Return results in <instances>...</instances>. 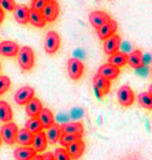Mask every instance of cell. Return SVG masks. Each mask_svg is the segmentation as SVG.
<instances>
[{"mask_svg":"<svg viewBox=\"0 0 152 160\" xmlns=\"http://www.w3.org/2000/svg\"><path fill=\"white\" fill-rule=\"evenodd\" d=\"M29 7H26L25 4H17L15 8H14V18L18 23L21 25H26L29 23Z\"/></svg>","mask_w":152,"mask_h":160,"instance_id":"obj_16","label":"cell"},{"mask_svg":"<svg viewBox=\"0 0 152 160\" xmlns=\"http://www.w3.org/2000/svg\"><path fill=\"white\" fill-rule=\"evenodd\" d=\"M60 48V36L58 34V32L51 30L45 34L44 38V49L47 53L53 55L58 52V49Z\"/></svg>","mask_w":152,"mask_h":160,"instance_id":"obj_3","label":"cell"},{"mask_svg":"<svg viewBox=\"0 0 152 160\" xmlns=\"http://www.w3.org/2000/svg\"><path fill=\"white\" fill-rule=\"evenodd\" d=\"M63 134H74V136H79L82 137L84 134V126L81 122H68L60 126Z\"/></svg>","mask_w":152,"mask_h":160,"instance_id":"obj_17","label":"cell"},{"mask_svg":"<svg viewBox=\"0 0 152 160\" xmlns=\"http://www.w3.org/2000/svg\"><path fill=\"white\" fill-rule=\"evenodd\" d=\"M2 142H3V141H2V137H0V145H2Z\"/></svg>","mask_w":152,"mask_h":160,"instance_id":"obj_38","label":"cell"},{"mask_svg":"<svg viewBox=\"0 0 152 160\" xmlns=\"http://www.w3.org/2000/svg\"><path fill=\"white\" fill-rule=\"evenodd\" d=\"M66 151L71 160H78L82 158V155L85 152V142L82 141V138H79V140L74 141L73 144H70L68 147H66Z\"/></svg>","mask_w":152,"mask_h":160,"instance_id":"obj_9","label":"cell"},{"mask_svg":"<svg viewBox=\"0 0 152 160\" xmlns=\"http://www.w3.org/2000/svg\"><path fill=\"white\" fill-rule=\"evenodd\" d=\"M4 17H6V15H4V10L0 7V25H2V22L4 21Z\"/></svg>","mask_w":152,"mask_h":160,"instance_id":"obj_35","label":"cell"},{"mask_svg":"<svg viewBox=\"0 0 152 160\" xmlns=\"http://www.w3.org/2000/svg\"><path fill=\"white\" fill-rule=\"evenodd\" d=\"M117 29H118V23H117V21H114V19H108L106 23L103 25V26H100L99 29H97V36L100 37V40H107L108 37H111V36H114L115 34V32H117Z\"/></svg>","mask_w":152,"mask_h":160,"instance_id":"obj_8","label":"cell"},{"mask_svg":"<svg viewBox=\"0 0 152 160\" xmlns=\"http://www.w3.org/2000/svg\"><path fill=\"white\" fill-rule=\"evenodd\" d=\"M137 101L143 108L145 110H152V96L148 92H141L137 96Z\"/></svg>","mask_w":152,"mask_h":160,"instance_id":"obj_28","label":"cell"},{"mask_svg":"<svg viewBox=\"0 0 152 160\" xmlns=\"http://www.w3.org/2000/svg\"><path fill=\"white\" fill-rule=\"evenodd\" d=\"M18 126L14 122H8L4 123L0 129V137L2 141L6 142L7 145H14L17 142V134H18Z\"/></svg>","mask_w":152,"mask_h":160,"instance_id":"obj_2","label":"cell"},{"mask_svg":"<svg viewBox=\"0 0 152 160\" xmlns=\"http://www.w3.org/2000/svg\"><path fill=\"white\" fill-rule=\"evenodd\" d=\"M40 123L43 125V129H49L52 125H55V118H53V114L51 112V110L48 108H44L43 107V110L40 111V114L37 115Z\"/></svg>","mask_w":152,"mask_h":160,"instance_id":"obj_20","label":"cell"},{"mask_svg":"<svg viewBox=\"0 0 152 160\" xmlns=\"http://www.w3.org/2000/svg\"><path fill=\"white\" fill-rule=\"evenodd\" d=\"M17 59H18V64L22 68L23 71H29L32 70L34 66V52L30 47H19V51L17 53Z\"/></svg>","mask_w":152,"mask_h":160,"instance_id":"obj_1","label":"cell"},{"mask_svg":"<svg viewBox=\"0 0 152 160\" xmlns=\"http://www.w3.org/2000/svg\"><path fill=\"white\" fill-rule=\"evenodd\" d=\"M37 155V152L34 151L32 147H18L14 151V158L15 160H30Z\"/></svg>","mask_w":152,"mask_h":160,"instance_id":"obj_19","label":"cell"},{"mask_svg":"<svg viewBox=\"0 0 152 160\" xmlns=\"http://www.w3.org/2000/svg\"><path fill=\"white\" fill-rule=\"evenodd\" d=\"M128 64L132 68H141L144 64V58L140 49H133L128 55Z\"/></svg>","mask_w":152,"mask_h":160,"instance_id":"obj_21","label":"cell"},{"mask_svg":"<svg viewBox=\"0 0 152 160\" xmlns=\"http://www.w3.org/2000/svg\"><path fill=\"white\" fill-rule=\"evenodd\" d=\"M34 88L32 86H22L19 88L14 94V100L18 105H25L28 101H30L34 97Z\"/></svg>","mask_w":152,"mask_h":160,"instance_id":"obj_7","label":"cell"},{"mask_svg":"<svg viewBox=\"0 0 152 160\" xmlns=\"http://www.w3.org/2000/svg\"><path fill=\"white\" fill-rule=\"evenodd\" d=\"M148 93H149V94H151V96H152V85L149 86V89H148Z\"/></svg>","mask_w":152,"mask_h":160,"instance_id":"obj_37","label":"cell"},{"mask_svg":"<svg viewBox=\"0 0 152 160\" xmlns=\"http://www.w3.org/2000/svg\"><path fill=\"white\" fill-rule=\"evenodd\" d=\"M47 140H48V144H56L59 142V138L62 136V129H60L59 125H52L49 129H47Z\"/></svg>","mask_w":152,"mask_h":160,"instance_id":"obj_26","label":"cell"},{"mask_svg":"<svg viewBox=\"0 0 152 160\" xmlns=\"http://www.w3.org/2000/svg\"><path fill=\"white\" fill-rule=\"evenodd\" d=\"M108 63L113 64V66H115V67L121 68L122 66L128 64V55H126L125 52L118 51V52H115V53H113V55L108 56Z\"/></svg>","mask_w":152,"mask_h":160,"instance_id":"obj_24","label":"cell"},{"mask_svg":"<svg viewBox=\"0 0 152 160\" xmlns=\"http://www.w3.org/2000/svg\"><path fill=\"white\" fill-rule=\"evenodd\" d=\"M32 142H33V134L26 129L18 130L17 144H19V147H32Z\"/></svg>","mask_w":152,"mask_h":160,"instance_id":"obj_23","label":"cell"},{"mask_svg":"<svg viewBox=\"0 0 152 160\" xmlns=\"http://www.w3.org/2000/svg\"><path fill=\"white\" fill-rule=\"evenodd\" d=\"M117 99H118V103L121 104L122 107H130V105L134 103L136 96H134V92H133L129 85H122L121 88L118 89Z\"/></svg>","mask_w":152,"mask_h":160,"instance_id":"obj_4","label":"cell"},{"mask_svg":"<svg viewBox=\"0 0 152 160\" xmlns=\"http://www.w3.org/2000/svg\"><path fill=\"white\" fill-rule=\"evenodd\" d=\"M47 147H48V140H47L45 132H38L33 134V142H32V148L36 152H45Z\"/></svg>","mask_w":152,"mask_h":160,"instance_id":"obj_15","label":"cell"},{"mask_svg":"<svg viewBox=\"0 0 152 160\" xmlns=\"http://www.w3.org/2000/svg\"><path fill=\"white\" fill-rule=\"evenodd\" d=\"M53 158H55V160H71L66 148H56L53 152Z\"/></svg>","mask_w":152,"mask_h":160,"instance_id":"obj_31","label":"cell"},{"mask_svg":"<svg viewBox=\"0 0 152 160\" xmlns=\"http://www.w3.org/2000/svg\"><path fill=\"white\" fill-rule=\"evenodd\" d=\"M41 158H43V155H36L33 159H30V160H41Z\"/></svg>","mask_w":152,"mask_h":160,"instance_id":"obj_36","label":"cell"},{"mask_svg":"<svg viewBox=\"0 0 152 160\" xmlns=\"http://www.w3.org/2000/svg\"><path fill=\"white\" fill-rule=\"evenodd\" d=\"M14 114H13V108L7 101L0 100V122L3 123H8L13 122Z\"/></svg>","mask_w":152,"mask_h":160,"instance_id":"obj_22","label":"cell"},{"mask_svg":"<svg viewBox=\"0 0 152 160\" xmlns=\"http://www.w3.org/2000/svg\"><path fill=\"white\" fill-rule=\"evenodd\" d=\"M47 2H48V0H32V8L36 10V11L41 12V10L44 8V6L47 4Z\"/></svg>","mask_w":152,"mask_h":160,"instance_id":"obj_33","label":"cell"},{"mask_svg":"<svg viewBox=\"0 0 152 160\" xmlns=\"http://www.w3.org/2000/svg\"><path fill=\"white\" fill-rule=\"evenodd\" d=\"M25 129H26L28 132H30L32 134H36V133L44 130L43 129V125L38 121V118H30L26 123H25Z\"/></svg>","mask_w":152,"mask_h":160,"instance_id":"obj_27","label":"cell"},{"mask_svg":"<svg viewBox=\"0 0 152 160\" xmlns=\"http://www.w3.org/2000/svg\"><path fill=\"white\" fill-rule=\"evenodd\" d=\"M84 70H85V67L81 60L75 59V58H71V59L67 60V72L71 79L78 81L82 77V74H84Z\"/></svg>","mask_w":152,"mask_h":160,"instance_id":"obj_5","label":"cell"},{"mask_svg":"<svg viewBox=\"0 0 152 160\" xmlns=\"http://www.w3.org/2000/svg\"><path fill=\"white\" fill-rule=\"evenodd\" d=\"M97 74L101 75L103 78L108 79V81H113V79H115L119 74H121V68L115 67V66H113V64H110V63H107V64L100 66V68L97 70Z\"/></svg>","mask_w":152,"mask_h":160,"instance_id":"obj_11","label":"cell"},{"mask_svg":"<svg viewBox=\"0 0 152 160\" xmlns=\"http://www.w3.org/2000/svg\"><path fill=\"white\" fill-rule=\"evenodd\" d=\"M93 86H95V89L97 92V96L101 97L110 92L111 81H108V79L103 78L101 75L97 74V75H95V78H93Z\"/></svg>","mask_w":152,"mask_h":160,"instance_id":"obj_10","label":"cell"},{"mask_svg":"<svg viewBox=\"0 0 152 160\" xmlns=\"http://www.w3.org/2000/svg\"><path fill=\"white\" fill-rule=\"evenodd\" d=\"M15 6V0H0V7L4 11H14Z\"/></svg>","mask_w":152,"mask_h":160,"instance_id":"obj_32","label":"cell"},{"mask_svg":"<svg viewBox=\"0 0 152 160\" xmlns=\"http://www.w3.org/2000/svg\"><path fill=\"white\" fill-rule=\"evenodd\" d=\"M41 110H43V103L37 97H33L30 101H28L25 104V111H26L28 116H30V118H37V115L40 114Z\"/></svg>","mask_w":152,"mask_h":160,"instance_id":"obj_18","label":"cell"},{"mask_svg":"<svg viewBox=\"0 0 152 160\" xmlns=\"http://www.w3.org/2000/svg\"><path fill=\"white\" fill-rule=\"evenodd\" d=\"M0 70H2V66H0Z\"/></svg>","mask_w":152,"mask_h":160,"instance_id":"obj_39","label":"cell"},{"mask_svg":"<svg viewBox=\"0 0 152 160\" xmlns=\"http://www.w3.org/2000/svg\"><path fill=\"white\" fill-rule=\"evenodd\" d=\"M18 51H19V45L14 41H10V40H6V41L0 42V55L6 56V58H13L17 56Z\"/></svg>","mask_w":152,"mask_h":160,"instance_id":"obj_12","label":"cell"},{"mask_svg":"<svg viewBox=\"0 0 152 160\" xmlns=\"http://www.w3.org/2000/svg\"><path fill=\"white\" fill-rule=\"evenodd\" d=\"M108 19H110V15H108L107 12H104V11H92L89 14V22H90V25H92L93 28L96 29V30L100 26H103Z\"/></svg>","mask_w":152,"mask_h":160,"instance_id":"obj_14","label":"cell"},{"mask_svg":"<svg viewBox=\"0 0 152 160\" xmlns=\"http://www.w3.org/2000/svg\"><path fill=\"white\" fill-rule=\"evenodd\" d=\"M41 14L44 17L45 22H53L56 21V18L59 17V4L56 0H48L44 8L41 10Z\"/></svg>","mask_w":152,"mask_h":160,"instance_id":"obj_6","label":"cell"},{"mask_svg":"<svg viewBox=\"0 0 152 160\" xmlns=\"http://www.w3.org/2000/svg\"><path fill=\"white\" fill-rule=\"evenodd\" d=\"M119 47H121V37H119L117 33H115L114 36H111V37H108L107 40H104L103 49L108 56L113 55V53H115V52H118Z\"/></svg>","mask_w":152,"mask_h":160,"instance_id":"obj_13","label":"cell"},{"mask_svg":"<svg viewBox=\"0 0 152 160\" xmlns=\"http://www.w3.org/2000/svg\"><path fill=\"white\" fill-rule=\"evenodd\" d=\"M29 23L33 25L34 28H44L47 22H45V19H44V17H43L41 12L30 8L29 10Z\"/></svg>","mask_w":152,"mask_h":160,"instance_id":"obj_25","label":"cell"},{"mask_svg":"<svg viewBox=\"0 0 152 160\" xmlns=\"http://www.w3.org/2000/svg\"><path fill=\"white\" fill-rule=\"evenodd\" d=\"M11 86V79L7 75H0V96L4 94Z\"/></svg>","mask_w":152,"mask_h":160,"instance_id":"obj_30","label":"cell"},{"mask_svg":"<svg viewBox=\"0 0 152 160\" xmlns=\"http://www.w3.org/2000/svg\"><path fill=\"white\" fill-rule=\"evenodd\" d=\"M79 138H82V137L74 136V134H63L62 133V136H60V138H59V142H60V145H62V148H66L70 144H73L74 141L79 140Z\"/></svg>","mask_w":152,"mask_h":160,"instance_id":"obj_29","label":"cell"},{"mask_svg":"<svg viewBox=\"0 0 152 160\" xmlns=\"http://www.w3.org/2000/svg\"><path fill=\"white\" fill-rule=\"evenodd\" d=\"M41 160H55V158H53V153H51V152H47L45 155H43Z\"/></svg>","mask_w":152,"mask_h":160,"instance_id":"obj_34","label":"cell"}]
</instances>
